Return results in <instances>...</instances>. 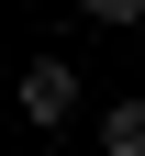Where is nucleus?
Listing matches in <instances>:
<instances>
[{"mask_svg": "<svg viewBox=\"0 0 145 156\" xmlns=\"http://www.w3.org/2000/svg\"><path fill=\"white\" fill-rule=\"evenodd\" d=\"M23 123H78V67H67V56H34V67H23Z\"/></svg>", "mask_w": 145, "mask_h": 156, "instance_id": "nucleus-1", "label": "nucleus"}, {"mask_svg": "<svg viewBox=\"0 0 145 156\" xmlns=\"http://www.w3.org/2000/svg\"><path fill=\"white\" fill-rule=\"evenodd\" d=\"M100 156H145V101H112L100 112Z\"/></svg>", "mask_w": 145, "mask_h": 156, "instance_id": "nucleus-2", "label": "nucleus"}, {"mask_svg": "<svg viewBox=\"0 0 145 156\" xmlns=\"http://www.w3.org/2000/svg\"><path fill=\"white\" fill-rule=\"evenodd\" d=\"M89 23H145V0H89Z\"/></svg>", "mask_w": 145, "mask_h": 156, "instance_id": "nucleus-3", "label": "nucleus"}, {"mask_svg": "<svg viewBox=\"0 0 145 156\" xmlns=\"http://www.w3.org/2000/svg\"><path fill=\"white\" fill-rule=\"evenodd\" d=\"M45 156H67V145H45Z\"/></svg>", "mask_w": 145, "mask_h": 156, "instance_id": "nucleus-4", "label": "nucleus"}]
</instances>
